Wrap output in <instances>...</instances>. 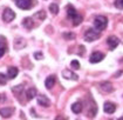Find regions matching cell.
I'll list each match as a JSON object with an SVG mask.
<instances>
[{"instance_id":"5","label":"cell","mask_w":123,"mask_h":120,"mask_svg":"<svg viewBox=\"0 0 123 120\" xmlns=\"http://www.w3.org/2000/svg\"><path fill=\"white\" fill-rule=\"evenodd\" d=\"M14 18H15V13H14L11 8H8V7L5 8L4 13H2V19H4V21H5V22H11Z\"/></svg>"},{"instance_id":"9","label":"cell","mask_w":123,"mask_h":120,"mask_svg":"<svg viewBox=\"0 0 123 120\" xmlns=\"http://www.w3.org/2000/svg\"><path fill=\"white\" fill-rule=\"evenodd\" d=\"M62 75H63L66 79H69V80H77V79H79L77 74H75L74 72H72V71H69V70H63V71H62Z\"/></svg>"},{"instance_id":"30","label":"cell","mask_w":123,"mask_h":120,"mask_svg":"<svg viewBox=\"0 0 123 120\" xmlns=\"http://www.w3.org/2000/svg\"><path fill=\"white\" fill-rule=\"evenodd\" d=\"M55 120H67V119H66V118H63V117H61V115H60V117H57V118H56Z\"/></svg>"},{"instance_id":"26","label":"cell","mask_w":123,"mask_h":120,"mask_svg":"<svg viewBox=\"0 0 123 120\" xmlns=\"http://www.w3.org/2000/svg\"><path fill=\"white\" fill-rule=\"evenodd\" d=\"M63 37L66 38V39H68V40H72V39H74V38H75V35H74L73 33H65V34H63Z\"/></svg>"},{"instance_id":"3","label":"cell","mask_w":123,"mask_h":120,"mask_svg":"<svg viewBox=\"0 0 123 120\" xmlns=\"http://www.w3.org/2000/svg\"><path fill=\"white\" fill-rule=\"evenodd\" d=\"M107 24H108V20L104 15H97L94 20V26L97 31H103L107 27Z\"/></svg>"},{"instance_id":"28","label":"cell","mask_w":123,"mask_h":120,"mask_svg":"<svg viewBox=\"0 0 123 120\" xmlns=\"http://www.w3.org/2000/svg\"><path fill=\"white\" fill-rule=\"evenodd\" d=\"M80 51H81V52H80V56H82V54H83V52H85V47L80 46Z\"/></svg>"},{"instance_id":"19","label":"cell","mask_w":123,"mask_h":120,"mask_svg":"<svg viewBox=\"0 0 123 120\" xmlns=\"http://www.w3.org/2000/svg\"><path fill=\"white\" fill-rule=\"evenodd\" d=\"M12 91H13V93L17 94V97H19V94L20 93H22V91H24V86H21V85L14 86V87L12 88Z\"/></svg>"},{"instance_id":"17","label":"cell","mask_w":123,"mask_h":120,"mask_svg":"<svg viewBox=\"0 0 123 120\" xmlns=\"http://www.w3.org/2000/svg\"><path fill=\"white\" fill-rule=\"evenodd\" d=\"M82 104L81 102H75V104H73L72 105V111L76 113V114H79V113H81L82 112Z\"/></svg>"},{"instance_id":"20","label":"cell","mask_w":123,"mask_h":120,"mask_svg":"<svg viewBox=\"0 0 123 120\" xmlns=\"http://www.w3.org/2000/svg\"><path fill=\"white\" fill-rule=\"evenodd\" d=\"M34 18H38L39 20H45L46 19V12L45 11H40L38 13H35V15H34Z\"/></svg>"},{"instance_id":"12","label":"cell","mask_w":123,"mask_h":120,"mask_svg":"<svg viewBox=\"0 0 123 120\" xmlns=\"http://www.w3.org/2000/svg\"><path fill=\"white\" fill-rule=\"evenodd\" d=\"M100 88L103 91V92H107V93H110L113 92L114 87L113 85L110 83H108V81H104V83H101V85H100Z\"/></svg>"},{"instance_id":"11","label":"cell","mask_w":123,"mask_h":120,"mask_svg":"<svg viewBox=\"0 0 123 120\" xmlns=\"http://www.w3.org/2000/svg\"><path fill=\"white\" fill-rule=\"evenodd\" d=\"M13 108L12 107H5V108H0V115L2 118H10L13 114Z\"/></svg>"},{"instance_id":"22","label":"cell","mask_w":123,"mask_h":120,"mask_svg":"<svg viewBox=\"0 0 123 120\" xmlns=\"http://www.w3.org/2000/svg\"><path fill=\"white\" fill-rule=\"evenodd\" d=\"M49 11L53 13V14H57L59 13V6L56 4H50L49 5Z\"/></svg>"},{"instance_id":"13","label":"cell","mask_w":123,"mask_h":120,"mask_svg":"<svg viewBox=\"0 0 123 120\" xmlns=\"http://www.w3.org/2000/svg\"><path fill=\"white\" fill-rule=\"evenodd\" d=\"M55 81H56L55 75H50V77H48L47 79H46V81H45V86L47 87L48 90H50V88L55 85Z\"/></svg>"},{"instance_id":"14","label":"cell","mask_w":123,"mask_h":120,"mask_svg":"<svg viewBox=\"0 0 123 120\" xmlns=\"http://www.w3.org/2000/svg\"><path fill=\"white\" fill-rule=\"evenodd\" d=\"M18 68L17 67H8V71H7V78L8 79H14L17 75H18Z\"/></svg>"},{"instance_id":"18","label":"cell","mask_w":123,"mask_h":120,"mask_svg":"<svg viewBox=\"0 0 123 120\" xmlns=\"http://www.w3.org/2000/svg\"><path fill=\"white\" fill-rule=\"evenodd\" d=\"M6 52V41H5V38L0 37V58L5 54Z\"/></svg>"},{"instance_id":"10","label":"cell","mask_w":123,"mask_h":120,"mask_svg":"<svg viewBox=\"0 0 123 120\" xmlns=\"http://www.w3.org/2000/svg\"><path fill=\"white\" fill-rule=\"evenodd\" d=\"M38 102H39V105H41V106H43V107H49V106H50V100L48 99L46 95H39Z\"/></svg>"},{"instance_id":"16","label":"cell","mask_w":123,"mask_h":120,"mask_svg":"<svg viewBox=\"0 0 123 120\" xmlns=\"http://www.w3.org/2000/svg\"><path fill=\"white\" fill-rule=\"evenodd\" d=\"M22 25L27 28V29H32V28L34 27L33 19H32V18H25L24 20H22Z\"/></svg>"},{"instance_id":"2","label":"cell","mask_w":123,"mask_h":120,"mask_svg":"<svg viewBox=\"0 0 123 120\" xmlns=\"http://www.w3.org/2000/svg\"><path fill=\"white\" fill-rule=\"evenodd\" d=\"M100 38V32L96 28H88L85 32V40L88 42H93Z\"/></svg>"},{"instance_id":"15","label":"cell","mask_w":123,"mask_h":120,"mask_svg":"<svg viewBox=\"0 0 123 120\" xmlns=\"http://www.w3.org/2000/svg\"><path fill=\"white\" fill-rule=\"evenodd\" d=\"M35 95H37V88L35 87H31V88L27 90V92H26L27 100H32L33 98H35Z\"/></svg>"},{"instance_id":"23","label":"cell","mask_w":123,"mask_h":120,"mask_svg":"<svg viewBox=\"0 0 123 120\" xmlns=\"http://www.w3.org/2000/svg\"><path fill=\"white\" fill-rule=\"evenodd\" d=\"M7 75H5V74L0 73V85H5V84L7 83Z\"/></svg>"},{"instance_id":"29","label":"cell","mask_w":123,"mask_h":120,"mask_svg":"<svg viewBox=\"0 0 123 120\" xmlns=\"http://www.w3.org/2000/svg\"><path fill=\"white\" fill-rule=\"evenodd\" d=\"M5 100H6V97H5V95H1V94H0V101H5Z\"/></svg>"},{"instance_id":"8","label":"cell","mask_w":123,"mask_h":120,"mask_svg":"<svg viewBox=\"0 0 123 120\" xmlns=\"http://www.w3.org/2000/svg\"><path fill=\"white\" fill-rule=\"evenodd\" d=\"M103 110H104V112L108 113V114H113L114 112L116 111V106H115V104H113V102L107 101L105 104H104Z\"/></svg>"},{"instance_id":"25","label":"cell","mask_w":123,"mask_h":120,"mask_svg":"<svg viewBox=\"0 0 123 120\" xmlns=\"http://www.w3.org/2000/svg\"><path fill=\"white\" fill-rule=\"evenodd\" d=\"M70 66H72L74 70H79V68H80V63H79L77 60H73V61L70 63Z\"/></svg>"},{"instance_id":"1","label":"cell","mask_w":123,"mask_h":120,"mask_svg":"<svg viewBox=\"0 0 123 120\" xmlns=\"http://www.w3.org/2000/svg\"><path fill=\"white\" fill-rule=\"evenodd\" d=\"M67 14H68V18L73 20V25L74 26H77V25H80L82 22V15L79 14L76 12V9L74 8V6L70 5V4L67 5Z\"/></svg>"},{"instance_id":"21","label":"cell","mask_w":123,"mask_h":120,"mask_svg":"<svg viewBox=\"0 0 123 120\" xmlns=\"http://www.w3.org/2000/svg\"><path fill=\"white\" fill-rule=\"evenodd\" d=\"M26 45V42L21 39V38H18L17 40H15V48L17 49H19V48H21L22 46H25Z\"/></svg>"},{"instance_id":"27","label":"cell","mask_w":123,"mask_h":120,"mask_svg":"<svg viewBox=\"0 0 123 120\" xmlns=\"http://www.w3.org/2000/svg\"><path fill=\"white\" fill-rule=\"evenodd\" d=\"M34 58H35L37 60H40V59H42V53H40V52H37V53L34 54Z\"/></svg>"},{"instance_id":"24","label":"cell","mask_w":123,"mask_h":120,"mask_svg":"<svg viewBox=\"0 0 123 120\" xmlns=\"http://www.w3.org/2000/svg\"><path fill=\"white\" fill-rule=\"evenodd\" d=\"M114 5H115V7H116V8L123 9V0H116Z\"/></svg>"},{"instance_id":"4","label":"cell","mask_w":123,"mask_h":120,"mask_svg":"<svg viewBox=\"0 0 123 120\" xmlns=\"http://www.w3.org/2000/svg\"><path fill=\"white\" fill-rule=\"evenodd\" d=\"M33 1L34 0H15V4L21 9H29L33 6Z\"/></svg>"},{"instance_id":"7","label":"cell","mask_w":123,"mask_h":120,"mask_svg":"<svg viewBox=\"0 0 123 120\" xmlns=\"http://www.w3.org/2000/svg\"><path fill=\"white\" fill-rule=\"evenodd\" d=\"M107 42H108V45H109V48H110V49H115L116 47L118 46L120 40H118L116 37L111 35V37H109L108 39H107Z\"/></svg>"},{"instance_id":"6","label":"cell","mask_w":123,"mask_h":120,"mask_svg":"<svg viewBox=\"0 0 123 120\" xmlns=\"http://www.w3.org/2000/svg\"><path fill=\"white\" fill-rule=\"evenodd\" d=\"M104 59V54L103 53H101V52H94L90 58H89V61L92 63V64H97V63H100V61H102Z\"/></svg>"},{"instance_id":"31","label":"cell","mask_w":123,"mask_h":120,"mask_svg":"<svg viewBox=\"0 0 123 120\" xmlns=\"http://www.w3.org/2000/svg\"><path fill=\"white\" fill-rule=\"evenodd\" d=\"M118 120H123V117H122V118H120V119H118Z\"/></svg>"}]
</instances>
